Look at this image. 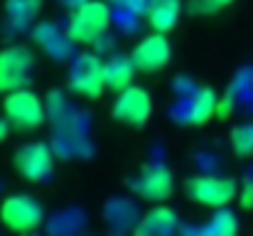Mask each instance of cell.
<instances>
[{"instance_id": "1", "label": "cell", "mask_w": 253, "mask_h": 236, "mask_svg": "<svg viewBox=\"0 0 253 236\" xmlns=\"http://www.w3.org/2000/svg\"><path fill=\"white\" fill-rule=\"evenodd\" d=\"M108 27V7L103 0H86L82 2L67 25V37L79 45H91L96 42Z\"/></svg>"}, {"instance_id": "2", "label": "cell", "mask_w": 253, "mask_h": 236, "mask_svg": "<svg viewBox=\"0 0 253 236\" xmlns=\"http://www.w3.org/2000/svg\"><path fill=\"white\" fill-rule=\"evenodd\" d=\"M2 113L7 118L10 126L20 128V131H32L37 126L44 123V106L42 98L30 91V89H15L10 94H5L2 98Z\"/></svg>"}, {"instance_id": "3", "label": "cell", "mask_w": 253, "mask_h": 236, "mask_svg": "<svg viewBox=\"0 0 253 236\" xmlns=\"http://www.w3.org/2000/svg\"><path fill=\"white\" fill-rule=\"evenodd\" d=\"M44 209L30 194H10L0 204V222L12 232H32L42 224Z\"/></svg>"}, {"instance_id": "4", "label": "cell", "mask_w": 253, "mask_h": 236, "mask_svg": "<svg viewBox=\"0 0 253 236\" xmlns=\"http://www.w3.org/2000/svg\"><path fill=\"white\" fill-rule=\"evenodd\" d=\"M35 57L30 49L20 45H10L0 49V94H10L15 89H22L32 74Z\"/></svg>"}, {"instance_id": "5", "label": "cell", "mask_w": 253, "mask_h": 236, "mask_svg": "<svg viewBox=\"0 0 253 236\" xmlns=\"http://www.w3.org/2000/svg\"><path fill=\"white\" fill-rule=\"evenodd\" d=\"M187 194L204 207H224L236 197V182L231 177L194 175L187 180Z\"/></svg>"}, {"instance_id": "6", "label": "cell", "mask_w": 253, "mask_h": 236, "mask_svg": "<svg viewBox=\"0 0 253 236\" xmlns=\"http://www.w3.org/2000/svg\"><path fill=\"white\" fill-rule=\"evenodd\" d=\"M106 62L98 59L96 54H82L72 69L69 86L74 94L86 96V98H98L101 91L106 89V77H103Z\"/></svg>"}, {"instance_id": "7", "label": "cell", "mask_w": 253, "mask_h": 236, "mask_svg": "<svg viewBox=\"0 0 253 236\" xmlns=\"http://www.w3.org/2000/svg\"><path fill=\"white\" fill-rule=\"evenodd\" d=\"M153 113V101H150V94L140 86H126L116 103H113V116L128 126H143Z\"/></svg>"}, {"instance_id": "8", "label": "cell", "mask_w": 253, "mask_h": 236, "mask_svg": "<svg viewBox=\"0 0 253 236\" xmlns=\"http://www.w3.org/2000/svg\"><path fill=\"white\" fill-rule=\"evenodd\" d=\"M54 167V157L49 145L35 141V143H27L22 145L17 153H15V170L27 180V182H42Z\"/></svg>"}, {"instance_id": "9", "label": "cell", "mask_w": 253, "mask_h": 236, "mask_svg": "<svg viewBox=\"0 0 253 236\" xmlns=\"http://www.w3.org/2000/svg\"><path fill=\"white\" fill-rule=\"evenodd\" d=\"M169 57H172V47L165 40V32H155V35L143 37L130 54L135 69L145 72V74H153V72H160L163 67H168Z\"/></svg>"}, {"instance_id": "10", "label": "cell", "mask_w": 253, "mask_h": 236, "mask_svg": "<svg viewBox=\"0 0 253 236\" xmlns=\"http://www.w3.org/2000/svg\"><path fill=\"white\" fill-rule=\"evenodd\" d=\"M133 189L148 202H163L174 192V177L168 167H150L135 180Z\"/></svg>"}, {"instance_id": "11", "label": "cell", "mask_w": 253, "mask_h": 236, "mask_svg": "<svg viewBox=\"0 0 253 236\" xmlns=\"http://www.w3.org/2000/svg\"><path fill=\"white\" fill-rule=\"evenodd\" d=\"M179 0H150L148 5V22L155 32H168L177 25L179 17Z\"/></svg>"}, {"instance_id": "12", "label": "cell", "mask_w": 253, "mask_h": 236, "mask_svg": "<svg viewBox=\"0 0 253 236\" xmlns=\"http://www.w3.org/2000/svg\"><path fill=\"white\" fill-rule=\"evenodd\" d=\"M133 74H135V64L130 57H111L103 67V77H106V86L123 91L126 86L133 84Z\"/></svg>"}, {"instance_id": "13", "label": "cell", "mask_w": 253, "mask_h": 236, "mask_svg": "<svg viewBox=\"0 0 253 236\" xmlns=\"http://www.w3.org/2000/svg\"><path fill=\"white\" fill-rule=\"evenodd\" d=\"M216 94L211 89H199L189 103V111H187V121L199 126V123H207L209 118H214V111H216Z\"/></svg>"}, {"instance_id": "14", "label": "cell", "mask_w": 253, "mask_h": 236, "mask_svg": "<svg viewBox=\"0 0 253 236\" xmlns=\"http://www.w3.org/2000/svg\"><path fill=\"white\" fill-rule=\"evenodd\" d=\"M177 224V217L172 209H165V207H158L153 209L150 214L143 217V222L138 224L135 234H165V232H172Z\"/></svg>"}, {"instance_id": "15", "label": "cell", "mask_w": 253, "mask_h": 236, "mask_svg": "<svg viewBox=\"0 0 253 236\" xmlns=\"http://www.w3.org/2000/svg\"><path fill=\"white\" fill-rule=\"evenodd\" d=\"M231 145H234V153L236 155H241V157L253 155V123H244V126L234 128Z\"/></svg>"}, {"instance_id": "16", "label": "cell", "mask_w": 253, "mask_h": 236, "mask_svg": "<svg viewBox=\"0 0 253 236\" xmlns=\"http://www.w3.org/2000/svg\"><path fill=\"white\" fill-rule=\"evenodd\" d=\"M209 232H211V234H216V236L236 234V219H234V214H229V212L216 214V217L211 219V224H209Z\"/></svg>"}, {"instance_id": "17", "label": "cell", "mask_w": 253, "mask_h": 236, "mask_svg": "<svg viewBox=\"0 0 253 236\" xmlns=\"http://www.w3.org/2000/svg\"><path fill=\"white\" fill-rule=\"evenodd\" d=\"M35 10H37V0H12V2H10V12H12L17 20L32 17Z\"/></svg>"}, {"instance_id": "18", "label": "cell", "mask_w": 253, "mask_h": 236, "mask_svg": "<svg viewBox=\"0 0 253 236\" xmlns=\"http://www.w3.org/2000/svg\"><path fill=\"white\" fill-rule=\"evenodd\" d=\"M234 0H194L192 2V12H216L226 5H231Z\"/></svg>"}, {"instance_id": "19", "label": "cell", "mask_w": 253, "mask_h": 236, "mask_svg": "<svg viewBox=\"0 0 253 236\" xmlns=\"http://www.w3.org/2000/svg\"><path fill=\"white\" fill-rule=\"evenodd\" d=\"M231 111H234V101H231V98H219V101H216L214 118L224 121V118H229V116H231Z\"/></svg>"}, {"instance_id": "20", "label": "cell", "mask_w": 253, "mask_h": 236, "mask_svg": "<svg viewBox=\"0 0 253 236\" xmlns=\"http://www.w3.org/2000/svg\"><path fill=\"white\" fill-rule=\"evenodd\" d=\"M241 207L244 209H253V180H249L241 189Z\"/></svg>"}, {"instance_id": "21", "label": "cell", "mask_w": 253, "mask_h": 236, "mask_svg": "<svg viewBox=\"0 0 253 236\" xmlns=\"http://www.w3.org/2000/svg\"><path fill=\"white\" fill-rule=\"evenodd\" d=\"M148 2H150V0H148Z\"/></svg>"}]
</instances>
